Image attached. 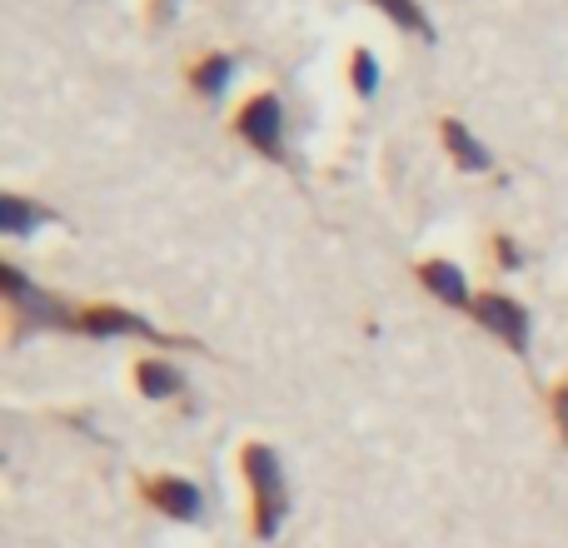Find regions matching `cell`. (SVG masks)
<instances>
[{
    "label": "cell",
    "mask_w": 568,
    "mask_h": 548,
    "mask_svg": "<svg viewBox=\"0 0 568 548\" xmlns=\"http://www.w3.org/2000/svg\"><path fill=\"white\" fill-rule=\"evenodd\" d=\"M374 6H379L384 16L394 20V26L414 30V35H419V40H429V45H434V40H439V35H434V26H429V16H424V10H419V0H374Z\"/></svg>",
    "instance_id": "7c38bea8"
},
{
    "label": "cell",
    "mask_w": 568,
    "mask_h": 548,
    "mask_svg": "<svg viewBox=\"0 0 568 548\" xmlns=\"http://www.w3.org/2000/svg\"><path fill=\"white\" fill-rule=\"evenodd\" d=\"M175 6L180 0H155V20H175Z\"/></svg>",
    "instance_id": "9a60e30c"
},
{
    "label": "cell",
    "mask_w": 568,
    "mask_h": 548,
    "mask_svg": "<svg viewBox=\"0 0 568 548\" xmlns=\"http://www.w3.org/2000/svg\"><path fill=\"white\" fill-rule=\"evenodd\" d=\"M150 504L155 509H165L170 519H180V524H190V519H200V489L190 479H155L150 484Z\"/></svg>",
    "instance_id": "8992f818"
},
{
    "label": "cell",
    "mask_w": 568,
    "mask_h": 548,
    "mask_svg": "<svg viewBox=\"0 0 568 548\" xmlns=\"http://www.w3.org/2000/svg\"><path fill=\"white\" fill-rule=\"evenodd\" d=\"M499 265H519V255H514V245L499 235Z\"/></svg>",
    "instance_id": "2e32d148"
},
{
    "label": "cell",
    "mask_w": 568,
    "mask_h": 548,
    "mask_svg": "<svg viewBox=\"0 0 568 548\" xmlns=\"http://www.w3.org/2000/svg\"><path fill=\"white\" fill-rule=\"evenodd\" d=\"M45 220H55L50 210H40V205H30V200H20V195H0V235H30L36 225H45Z\"/></svg>",
    "instance_id": "9c48e42d"
},
{
    "label": "cell",
    "mask_w": 568,
    "mask_h": 548,
    "mask_svg": "<svg viewBox=\"0 0 568 548\" xmlns=\"http://www.w3.org/2000/svg\"><path fill=\"white\" fill-rule=\"evenodd\" d=\"M245 474L255 484V519H260V539H275L284 514H290V494H284V469L280 454L265 444H250L245 449Z\"/></svg>",
    "instance_id": "6da1fadb"
},
{
    "label": "cell",
    "mask_w": 568,
    "mask_h": 548,
    "mask_svg": "<svg viewBox=\"0 0 568 548\" xmlns=\"http://www.w3.org/2000/svg\"><path fill=\"white\" fill-rule=\"evenodd\" d=\"M439 135H444V145H449V155L459 160V170H474V175H479V170L494 165V155L479 145V135H469V125H464V120H454V115L439 120Z\"/></svg>",
    "instance_id": "ba28073f"
},
{
    "label": "cell",
    "mask_w": 568,
    "mask_h": 548,
    "mask_svg": "<svg viewBox=\"0 0 568 548\" xmlns=\"http://www.w3.org/2000/svg\"><path fill=\"white\" fill-rule=\"evenodd\" d=\"M0 290H6V300L16 304L26 319H36V324H75L55 300H50L45 290H36V284H30L16 265H0Z\"/></svg>",
    "instance_id": "5b68a950"
},
{
    "label": "cell",
    "mask_w": 568,
    "mask_h": 548,
    "mask_svg": "<svg viewBox=\"0 0 568 548\" xmlns=\"http://www.w3.org/2000/svg\"><path fill=\"white\" fill-rule=\"evenodd\" d=\"M235 130L260 150V155L280 160L284 155V115H280V100L275 95H255L245 110H240Z\"/></svg>",
    "instance_id": "3957f363"
},
{
    "label": "cell",
    "mask_w": 568,
    "mask_h": 548,
    "mask_svg": "<svg viewBox=\"0 0 568 548\" xmlns=\"http://www.w3.org/2000/svg\"><path fill=\"white\" fill-rule=\"evenodd\" d=\"M230 80H235V55H205L195 65V90L200 95H210V100L225 95Z\"/></svg>",
    "instance_id": "8fae6325"
},
{
    "label": "cell",
    "mask_w": 568,
    "mask_h": 548,
    "mask_svg": "<svg viewBox=\"0 0 568 548\" xmlns=\"http://www.w3.org/2000/svg\"><path fill=\"white\" fill-rule=\"evenodd\" d=\"M75 329L95 334V339H110V334H135V339H155V344H180L175 334H160L150 319L130 309H115V304H95V309H80L75 314Z\"/></svg>",
    "instance_id": "277c9868"
},
{
    "label": "cell",
    "mask_w": 568,
    "mask_h": 548,
    "mask_svg": "<svg viewBox=\"0 0 568 548\" xmlns=\"http://www.w3.org/2000/svg\"><path fill=\"white\" fill-rule=\"evenodd\" d=\"M349 80H354V90L359 95H374L379 90V60H374V50H354V65H349Z\"/></svg>",
    "instance_id": "4fadbf2b"
},
{
    "label": "cell",
    "mask_w": 568,
    "mask_h": 548,
    "mask_svg": "<svg viewBox=\"0 0 568 548\" xmlns=\"http://www.w3.org/2000/svg\"><path fill=\"white\" fill-rule=\"evenodd\" d=\"M474 319L484 324L489 334H499L509 349H529V314H524L519 300H509V294H479L474 300Z\"/></svg>",
    "instance_id": "7a4b0ae2"
},
{
    "label": "cell",
    "mask_w": 568,
    "mask_h": 548,
    "mask_svg": "<svg viewBox=\"0 0 568 548\" xmlns=\"http://www.w3.org/2000/svg\"><path fill=\"white\" fill-rule=\"evenodd\" d=\"M135 379H140V394H145V399H170V394L185 389L180 369H170V364H160V359H145V364H140Z\"/></svg>",
    "instance_id": "30bf717a"
},
{
    "label": "cell",
    "mask_w": 568,
    "mask_h": 548,
    "mask_svg": "<svg viewBox=\"0 0 568 548\" xmlns=\"http://www.w3.org/2000/svg\"><path fill=\"white\" fill-rule=\"evenodd\" d=\"M554 414H559V429H564V439H568V384L554 394Z\"/></svg>",
    "instance_id": "5bb4252c"
},
{
    "label": "cell",
    "mask_w": 568,
    "mask_h": 548,
    "mask_svg": "<svg viewBox=\"0 0 568 548\" xmlns=\"http://www.w3.org/2000/svg\"><path fill=\"white\" fill-rule=\"evenodd\" d=\"M419 280H424V290L439 294L444 304H474L469 280H464V270L449 265V260H424V265H419Z\"/></svg>",
    "instance_id": "52a82bcc"
}]
</instances>
